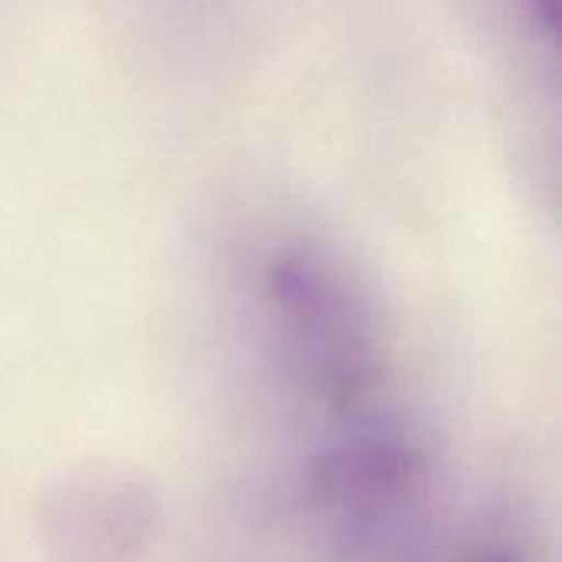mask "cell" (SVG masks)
I'll list each match as a JSON object with an SVG mask.
<instances>
[{
	"label": "cell",
	"instance_id": "cell-1",
	"mask_svg": "<svg viewBox=\"0 0 562 562\" xmlns=\"http://www.w3.org/2000/svg\"><path fill=\"white\" fill-rule=\"evenodd\" d=\"M257 286L303 382L342 415L369 408L385 346L375 303L349 263L313 237H280L260 254Z\"/></svg>",
	"mask_w": 562,
	"mask_h": 562
},
{
	"label": "cell",
	"instance_id": "cell-4",
	"mask_svg": "<svg viewBox=\"0 0 562 562\" xmlns=\"http://www.w3.org/2000/svg\"><path fill=\"white\" fill-rule=\"evenodd\" d=\"M471 562H517L510 553H504V550H494V553H481V557H474Z\"/></svg>",
	"mask_w": 562,
	"mask_h": 562
},
{
	"label": "cell",
	"instance_id": "cell-2",
	"mask_svg": "<svg viewBox=\"0 0 562 562\" xmlns=\"http://www.w3.org/2000/svg\"><path fill=\"white\" fill-rule=\"evenodd\" d=\"M349 428L316 458L313 497L349 524H382L418 491L425 454L418 441L375 412H352Z\"/></svg>",
	"mask_w": 562,
	"mask_h": 562
},
{
	"label": "cell",
	"instance_id": "cell-3",
	"mask_svg": "<svg viewBox=\"0 0 562 562\" xmlns=\"http://www.w3.org/2000/svg\"><path fill=\"white\" fill-rule=\"evenodd\" d=\"M517 10V20L527 26L533 43L557 49L560 36V0H510Z\"/></svg>",
	"mask_w": 562,
	"mask_h": 562
}]
</instances>
